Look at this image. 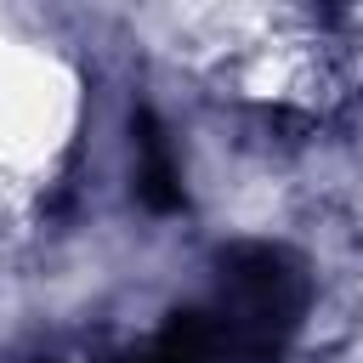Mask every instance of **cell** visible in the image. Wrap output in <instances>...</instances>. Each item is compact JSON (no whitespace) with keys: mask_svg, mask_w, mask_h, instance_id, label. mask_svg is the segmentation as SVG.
<instances>
[{"mask_svg":"<svg viewBox=\"0 0 363 363\" xmlns=\"http://www.w3.org/2000/svg\"><path fill=\"white\" fill-rule=\"evenodd\" d=\"M306 312V278L284 250L238 244L221 255V301L210 318L221 363H267L284 352V340L301 329Z\"/></svg>","mask_w":363,"mask_h":363,"instance_id":"cell-1","label":"cell"},{"mask_svg":"<svg viewBox=\"0 0 363 363\" xmlns=\"http://www.w3.org/2000/svg\"><path fill=\"white\" fill-rule=\"evenodd\" d=\"M130 136H136V199L147 210H176L182 204V170H176L170 142L153 125V113H136L130 119Z\"/></svg>","mask_w":363,"mask_h":363,"instance_id":"cell-2","label":"cell"}]
</instances>
